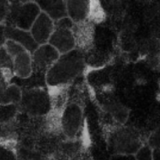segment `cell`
<instances>
[{
  "label": "cell",
  "instance_id": "obj_9",
  "mask_svg": "<svg viewBox=\"0 0 160 160\" xmlns=\"http://www.w3.org/2000/svg\"><path fill=\"white\" fill-rule=\"evenodd\" d=\"M6 40L13 41L23 46L31 55L39 46L30 31L21 30L16 27L6 26Z\"/></svg>",
  "mask_w": 160,
  "mask_h": 160
},
{
  "label": "cell",
  "instance_id": "obj_13",
  "mask_svg": "<svg viewBox=\"0 0 160 160\" xmlns=\"http://www.w3.org/2000/svg\"><path fill=\"white\" fill-rule=\"evenodd\" d=\"M72 31L76 39L77 46L80 48L78 49L81 50V48L87 47L91 43L93 30L90 23H87V21L74 23Z\"/></svg>",
  "mask_w": 160,
  "mask_h": 160
},
{
  "label": "cell",
  "instance_id": "obj_12",
  "mask_svg": "<svg viewBox=\"0 0 160 160\" xmlns=\"http://www.w3.org/2000/svg\"><path fill=\"white\" fill-rule=\"evenodd\" d=\"M67 15L74 23L86 21L90 15L91 2L67 1Z\"/></svg>",
  "mask_w": 160,
  "mask_h": 160
},
{
  "label": "cell",
  "instance_id": "obj_16",
  "mask_svg": "<svg viewBox=\"0 0 160 160\" xmlns=\"http://www.w3.org/2000/svg\"><path fill=\"white\" fill-rule=\"evenodd\" d=\"M147 145L152 149L153 160H160V123L149 136Z\"/></svg>",
  "mask_w": 160,
  "mask_h": 160
},
{
  "label": "cell",
  "instance_id": "obj_15",
  "mask_svg": "<svg viewBox=\"0 0 160 160\" xmlns=\"http://www.w3.org/2000/svg\"><path fill=\"white\" fill-rule=\"evenodd\" d=\"M19 112L18 105L0 104V125L10 124Z\"/></svg>",
  "mask_w": 160,
  "mask_h": 160
},
{
  "label": "cell",
  "instance_id": "obj_21",
  "mask_svg": "<svg viewBox=\"0 0 160 160\" xmlns=\"http://www.w3.org/2000/svg\"><path fill=\"white\" fill-rule=\"evenodd\" d=\"M9 2L0 1V24L5 23L9 12Z\"/></svg>",
  "mask_w": 160,
  "mask_h": 160
},
{
  "label": "cell",
  "instance_id": "obj_22",
  "mask_svg": "<svg viewBox=\"0 0 160 160\" xmlns=\"http://www.w3.org/2000/svg\"><path fill=\"white\" fill-rule=\"evenodd\" d=\"M9 84H10V82H9V79L6 78L4 72L0 69V101H1L2 97L6 88L8 87Z\"/></svg>",
  "mask_w": 160,
  "mask_h": 160
},
{
  "label": "cell",
  "instance_id": "obj_25",
  "mask_svg": "<svg viewBox=\"0 0 160 160\" xmlns=\"http://www.w3.org/2000/svg\"><path fill=\"white\" fill-rule=\"evenodd\" d=\"M46 160H56V159H46Z\"/></svg>",
  "mask_w": 160,
  "mask_h": 160
},
{
  "label": "cell",
  "instance_id": "obj_18",
  "mask_svg": "<svg viewBox=\"0 0 160 160\" xmlns=\"http://www.w3.org/2000/svg\"><path fill=\"white\" fill-rule=\"evenodd\" d=\"M4 47L6 48V51L8 52V53L10 55L12 58H13L14 56L18 55L19 53L22 52L26 50L23 46H21L18 43L11 40H6Z\"/></svg>",
  "mask_w": 160,
  "mask_h": 160
},
{
  "label": "cell",
  "instance_id": "obj_8",
  "mask_svg": "<svg viewBox=\"0 0 160 160\" xmlns=\"http://www.w3.org/2000/svg\"><path fill=\"white\" fill-rule=\"evenodd\" d=\"M48 44L54 47L60 55L73 51L77 46L73 31L62 28H55V31L48 41Z\"/></svg>",
  "mask_w": 160,
  "mask_h": 160
},
{
  "label": "cell",
  "instance_id": "obj_7",
  "mask_svg": "<svg viewBox=\"0 0 160 160\" xmlns=\"http://www.w3.org/2000/svg\"><path fill=\"white\" fill-rule=\"evenodd\" d=\"M55 22L45 12H42L33 24L30 32L39 45L48 44L53 31Z\"/></svg>",
  "mask_w": 160,
  "mask_h": 160
},
{
  "label": "cell",
  "instance_id": "obj_5",
  "mask_svg": "<svg viewBox=\"0 0 160 160\" xmlns=\"http://www.w3.org/2000/svg\"><path fill=\"white\" fill-rule=\"evenodd\" d=\"M83 118L82 109L78 104L69 103L64 107L60 118L61 129L69 138L76 137L81 128Z\"/></svg>",
  "mask_w": 160,
  "mask_h": 160
},
{
  "label": "cell",
  "instance_id": "obj_1",
  "mask_svg": "<svg viewBox=\"0 0 160 160\" xmlns=\"http://www.w3.org/2000/svg\"><path fill=\"white\" fill-rule=\"evenodd\" d=\"M85 68V59L81 50L75 48L59 59L45 73V81L50 87H61L69 84L79 76Z\"/></svg>",
  "mask_w": 160,
  "mask_h": 160
},
{
  "label": "cell",
  "instance_id": "obj_20",
  "mask_svg": "<svg viewBox=\"0 0 160 160\" xmlns=\"http://www.w3.org/2000/svg\"><path fill=\"white\" fill-rule=\"evenodd\" d=\"M74 23L68 17H64L58 21L55 22V28H62V29H73Z\"/></svg>",
  "mask_w": 160,
  "mask_h": 160
},
{
  "label": "cell",
  "instance_id": "obj_10",
  "mask_svg": "<svg viewBox=\"0 0 160 160\" xmlns=\"http://www.w3.org/2000/svg\"><path fill=\"white\" fill-rule=\"evenodd\" d=\"M13 60V67L12 72L14 77L26 79L32 75L34 69H33L32 56L27 50L19 53L12 58Z\"/></svg>",
  "mask_w": 160,
  "mask_h": 160
},
{
  "label": "cell",
  "instance_id": "obj_4",
  "mask_svg": "<svg viewBox=\"0 0 160 160\" xmlns=\"http://www.w3.org/2000/svg\"><path fill=\"white\" fill-rule=\"evenodd\" d=\"M109 145L113 155H135L143 146L137 133L130 128L114 131L109 138Z\"/></svg>",
  "mask_w": 160,
  "mask_h": 160
},
{
  "label": "cell",
  "instance_id": "obj_14",
  "mask_svg": "<svg viewBox=\"0 0 160 160\" xmlns=\"http://www.w3.org/2000/svg\"><path fill=\"white\" fill-rule=\"evenodd\" d=\"M22 98V89L15 84H9L4 92L0 104L19 105Z\"/></svg>",
  "mask_w": 160,
  "mask_h": 160
},
{
  "label": "cell",
  "instance_id": "obj_11",
  "mask_svg": "<svg viewBox=\"0 0 160 160\" xmlns=\"http://www.w3.org/2000/svg\"><path fill=\"white\" fill-rule=\"evenodd\" d=\"M42 12H45L54 22L58 21L67 15V2L56 0H42L37 1Z\"/></svg>",
  "mask_w": 160,
  "mask_h": 160
},
{
  "label": "cell",
  "instance_id": "obj_24",
  "mask_svg": "<svg viewBox=\"0 0 160 160\" xmlns=\"http://www.w3.org/2000/svg\"><path fill=\"white\" fill-rule=\"evenodd\" d=\"M6 42V25L5 23H1L0 24V47L4 45Z\"/></svg>",
  "mask_w": 160,
  "mask_h": 160
},
{
  "label": "cell",
  "instance_id": "obj_23",
  "mask_svg": "<svg viewBox=\"0 0 160 160\" xmlns=\"http://www.w3.org/2000/svg\"><path fill=\"white\" fill-rule=\"evenodd\" d=\"M110 160H136L134 155H112Z\"/></svg>",
  "mask_w": 160,
  "mask_h": 160
},
{
  "label": "cell",
  "instance_id": "obj_19",
  "mask_svg": "<svg viewBox=\"0 0 160 160\" xmlns=\"http://www.w3.org/2000/svg\"><path fill=\"white\" fill-rule=\"evenodd\" d=\"M134 156L136 160H153L152 149L147 144L143 145Z\"/></svg>",
  "mask_w": 160,
  "mask_h": 160
},
{
  "label": "cell",
  "instance_id": "obj_17",
  "mask_svg": "<svg viewBox=\"0 0 160 160\" xmlns=\"http://www.w3.org/2000/svg\"><path fill=\"white\" fill-rule=\"evenodd\" d=\"M0 160H18V157L12 147L0 144Z\"/></svg>",
  "mask_w": 160,
  "mask_h": 160
},
{
  "label": "cell",
  "instance_id": "obj_3",
  "mask_svg": "<svg viewBox=\"0 0 160 160\" xmlns=\"http://www.w3.org/2000/svg\"><path fill=\"white\" fill-rule=\"evenodd\" d=\"M19 109L31 117L48 115L52 108L50 95L42 88L23 89Z\"/></svg>",
  "mask_w": 160,
  "mask_h": 160
},
{
  "label": "cell",
  "instance_id": "obj_6",
  "mask_svg": "<svg viewBox=\"0 0 160 160\" xmlns=\"http://www.w3.org/2000/svg\"><path fill=\"white\" fill-rule=\"evenodd\" d=\"M31 56L34 71L46 73L48 69L59 59L60 53L48 43L39 45Z\"/></svg>",
  "mask_w": 160,
  "mask_h": 160
},
{
  "label": "cell",
  "instance_id": "obj_2",
  "mask_svg": "<svg viewBox=\"0 0 160 160\" xmlns=\"http://www.w3.org/2000/svg\"><path fill=\"white\" fill-rule=\"evenodd\" d=\"M41 12L37 2H9L5 25L30 31Z\"/></svg>",
  "mask_w": 160,
  "mask_h": 160
}]
</instances>
